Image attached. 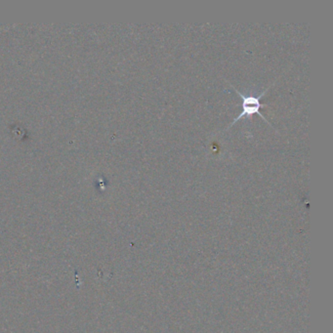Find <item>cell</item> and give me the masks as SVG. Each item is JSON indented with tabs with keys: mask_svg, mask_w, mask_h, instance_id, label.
<instances>
[{
	"mask_svg": "<svg viewBox=\"0 0 333 333\" xmlns=\"http://www.w3.org/2000/svg\"><path fill=\"white\" fill-rule=\"evenodd\" d=\"M232 87L236 90L238 96L242 99V111H241V113L238 114L237 117L235 118V120L232 122V124L229 126V128L235 124L236 121L242 119L244 116H251L254 113L259 114L264 120H266L263 114L260 112V108L262 107V104L260 103V99L263 97L268 89H266L263 93H261L259 96H253V95H244L241 92H239L234 86H232Z\"/></svg>",
	"mask_w": 333,
	"mask_h": 333,
	"instance_id": "6da1fadb",
	"label": "cell"
}]
</instances>
